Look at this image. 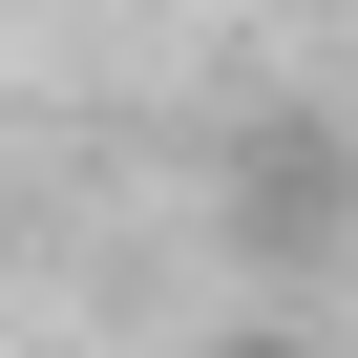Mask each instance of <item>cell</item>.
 Listing matches in <instances>:
<instances>
[{
  "instance_id": "1",
  "label": "cell",
  "mask_w": 358,
  "mask_h": 358,
  "mask_svg": "<svg viewBox=\"0 0 358 358\" xmlns=\"http://www.w3.org/2000/svg\"><path fill=\"white\" fill-rule=\"evenodd\" d=\"M190 358H316V337H295V316H232V337H190Z\"/></svg>"
}]
</instances>
